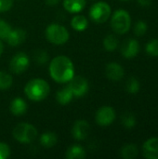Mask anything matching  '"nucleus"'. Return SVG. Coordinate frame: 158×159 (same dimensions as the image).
Instances as JSON below:
<instances>
[{"instance_id": "15", "label": "nucleus", "mask_w": 158, "mask_h": 159, "mask_svg": "<svg viewBox=\"0 0 158 159\" xmlns=\"http://www.w3.org/2000/svg\"><path fill=\"white\" fill-rule=\"evenodd\" d=\"M27 102L21 97L14 98L9 104V111L15 116H21L27 112Z\"/></svg>"}, {"instance_id": "22", "label": "nucleus", "mask_w": 158, "mask_h": 159, "mask_svg": "<svg viewBox=\"0 0 158 159\" xmlns=\"http://www.w3.org/2000/svg\"><path fill=\"white\" fill-rule=\"evenodd\" d=\"M102 45H103V48L105 50L112 52V51H115L118 48L119 42H118V39L115 35L109 34V35L104 37Z\"/></svg>"}, {"instance_id": "27", "label": "nucleus", "mask_w": 158, "mask_h": 159, "mask_svg": "<svg viewBox=\"0 0 158 159\" xmlns=\"http://www.w3.org/2000/svg\"><path fill=\"white\" fill-rule=\"evenodd\" d=\"M12 29L13 28L10 26V24L8 22L0 19V40L6 41L7 39L10 32L12 31Z\"/></svg>"}, {"instance_id": "12", "label": "nucleus", "mask_w": 158, "mask_h": 159, "mask_svg": "<svg viewBox=\"0 0 158 159\" xmlns=\"http://www.w3.org/2000/svg\"><path fill=\"white\" fill-rule=\"evenodd\" d=\"M142 155L145 158L158 159V138L148 139L142 145Z\"/></svg>"}, {"instance_id": "32", "label": "nucleus", "mask_w": 158, "mask_h": 159, "mask_svg": "<svg viewBox=\"0 0 158 159\" xmlns=\"http://www.w3.org/2000/svg\"><path fill=\"white\" fill-rule=\"evenodd\" d=\"M138 3L142 7H149L152 3V0H138Z\"/></svg>"}, {"instance_id": "36", "label": "nucleus", "mask_w": 158, "mask_h": 159, "mask_svg": "<svg viewBox=\"0 0 158 159\" xmlns=\"http://www.w3.org/2000/svg\"><path fill=\"white\" fill-rule=\"evenodd\" d=\"M93 1H94V0H93Z\"/></svg>"}, {"instance_id": "2", "label": "nucleus", "mask_w": 158, "mask_h": 159, "mask_svg": "<svg viewBox=\"0 0 158 159\" xmlns=\"http://www.w3.org/2000/svg\"><path fill=\"white\" fill-rule=\"evenodd\" d=\"M50 92V87L48 83L42 78H33L29 80L24 87L25 96L32 102L44 101Z\"/></svg>"}, {"instance_id": "19", "label": "nucleus", "mask_w": 158, "mask_h": 159, "mask_svg": "<svg viewBox=\"0 0 158 159\" xmlns=\"http://www.w3.org/2000/svg\"><path fill=\"white\" fill-rule=\"evenodd\" d=\"M39 143L41 146H43L44 148H51L57 144L58 136L56 133L51 132V131L44 132L43 134H41L39 138Z\"/></svg>"}, {"instance_id": "1", "label": "nucleus", "mask_w": 158, "mask_h": 159, "mask_svg": "<svg viewBox=\"0 0 158 159\" xmlns=\"http://www.w3.org/2000/svg\"><path fill=\"white\" fill-rule=\"evenodd\" d=\"M49 75L57 83L66 84L74 75V65L70 58L59 55L49 62Z\"/></svg>"}, {"instance_id": "3", "label": "nucleus", "mask_w": 158, "mask_h": 159, "mask_svg": "<svg viewBox=\"0 0 158 159\" xmlns=\"http://www.w3.org/2000/svg\"><path fill=\"white\" fill-rule=\"evenodd\" d=\"M45 36L47 40L56 46H61L68 42L70 34L66 27L60 23H50L45 30Z\"/></svg>"}, {"instance_id": "11", "label": "nucleus", "mask_w": 158, "mask_h": 159, "mask_svg": "<svg viewBox=\"0 0 158 159\" xmlns=\"http://www.w3.org/2000/svg\"><path fill=\"white\" fill-rule=\"evenodd\" d=\"M140 51V44L134 38L127 39L121 47V54L126 59L135 58Z\"/></svg>"}, {"instance_id": "29", "label": "nucleus", "mask_w": 158, "mask_h": 159, "mask_svg": "<svg viewBox=\"0 0 158 159\" xmlns=\"http://www.w3.org/2000/svg\"><path fill=\"white\" fill-rule=\"evenodd\" d=\"M147 29H148L147 23L143 20H139L136 22L134 26V33L137 36H142L145 34Z\"/></svg>"}, {"instance_id": "7", "label": "nucleus", "mask_w": 158, "mask_h": 159, "mask_svg": "<svg viewBox=\"0 0 158 159\" xmlns=\"http://www.w3.org/2000/svg\"><path fill=\"white\" fill-rule=\"evenodd\" d=\"M30 66V58L25 52L16 53L9 61V70L15 75L24 73Z\"/></svg>"}, {"instance_id": "24", "label": "nucleus", "mask_w": 158, "mask_h": 159, "mask_svg": "<svg viewBox=\"0 0 158 159\" xmlns=\"http://www.w3.org/2000/svg\"><path fill=\"white\" fill-rule=\"evenodd\" d=\"M141 89V85L139 80L136 77H129L126 82V90L129 94H136L139 92Z\"/></svg>"}, {"instance_id": "14", "label": "nucleus", "mask_w": 158, "mask_h": 159, "mask_svg": "<svg viewBox=\"0 0 158 159\" xmlns=\"http://www.w3.org/2000/svg\"><path fill=\"white\" fill-rule=\"evenodd\" d=\"M26 31L21 28L12 29L6 42L11 47H17L21 45L26 40Z\"/></svg>"}, {"instance_id": "16", "label": "nucleus", "mask_w": 158, "mask_h": 159, "mask_svg": "<svg viewBox=\"0 0 158 159\" xmlns=\"http://www.w3.org/2000/svg\"><path fill=\"white\" fill-rule=\"evenodd\" d=\"M87 4V0H63L62 5L66 11L69 13L76 14L81 12Z\"/></svg>"}, {"instance_id": "6", "label": "nucleus", "mask_w": 158, "mask_h": 159, "mask_svg": "<svg viewBox=\"0 0 158 159\" xmlns=\"http://www.w3.org/2000/svg\"><path fill=\"white\" fill-rule=\"evenodd\" d=\"M112 9L108 3L104 1H99L94 3L88 11V16L90 20L98 24L104 23L111 17Z\"/></svg>"}, {"instance_id": "20", "label": "nucleus", "mask_w": 158, "mask_h": 159, "mask_svg": "<svg viewBox=\"0 0 158 159\" xmlns=\"http://www.w3.org/2000/svg\"><path fill=\"white\" fill-rule=\"evenodd\" d=\"M71 26L74 31L83 32L88 27V20L83 15H75L71 20Z\"/></svg>"}, {"instance_id": "34", "label": "nucleus", "mask_w": 158, "mask_h": 159, "mask_svg": "<svg viewBox=\"0 0 158 159\" xmlns=\"http://www.w3.org/2000/svg\"><path fill=\"white\" fill-rule=\"evenodd\" d=\"M3 51H4V44H3L2 40H0V57L3 54Z\"/></svg>"}, {"instance_id": "33", "label": "nucleus", "mask_w": 158, "mask_h": 159, "mask_svg": "<svg viewBox=\"0 0 158 159\" xmlns=\"http://www.w3.org/2000/svg\"><path fill=\"white\" fill-rule=\"evenodd\" d=\"M45 1L48 6H56L61 2V0H45Z\"/></svg>"}, {"instance_id": "31", "label": "nucleus", "mask_w": 158, "mask_h": 159, "mask_svg": "<svg viewBox=\"0 0 158 159\" xmlns=\"http://www.w3.org/2000/svg\"><path fill=\"white\" fill-rule=\"evenodd\" d=\"M14 0H0V13L7 12L13 7Z\"/></svg>"}, {"instance_id": "21", "label": "nucleus", "mask_w": 158, "mask_h": 159, "mask_svg": "<svg viewBox=\"0 0 158 159\" xmlns=\"http://www.w3.org/2000/svg\"><path fill=\"white\" fill-rule=\"evenodd\" d=\"M139 154L138 147L134 143H127L120 150V156L124 159H134Z\"/></svg>"}, {"instance_id": "23", "label": "nucleus", "mask_w": 158, "mask_h": 159, "mask_svg": "<svg viewBox=\"0 0 158 159\" xmlns=\"http://www.w3.org/2000/svg\"><path fill=\"white\" fill-rule=\"evenodd\" d=\"M13 84V77L7 72L0 71V90H6L11 88Z\"/></svg>"}, {"instance_id": "26", "label": "nucleus", "mask_w": 158, "mask_h": 159, "mask_svg": "<svg viewBox=\"0 0 158 159\" xmlns=\"http://www.w3.org/2000/svg\"><path fill=\"white\" fill-rule=\"evenodd\" d=\"M121 121H122V125L128 129H133L136 125V117L132 113H125L122 116Z\"/></svg>"}, {"instance_id": "5", "label": "nucleus", "mask_w": 158, "mask_h": 159, "mask_svg": "<svg viewBox=\"0 0 158 159\" xmlns=\"http://www.w3.org/2000/svg\"><path fill=\"white\" fill-rule=\"evenodd\" d=\"M131 26V18L129 13L123 9H117L114 12L111 18V27L113 31L118 34L128 33Z\"/></svg>"}, {"instance_id": "30", "label": "nucleus", "mask_w": 158, "mask_h": 159, "mask_svg": "<svg viewBox=\"0 0 158 159\" xmlns=\"http://www.w3.org/2000/svg\"><path fill=\"white\" fill-rule=\"evenodd\" d=\"M11 150L8 144L4 142H0V159H7L10 157Z\"/></svg>"}, {"instance_id": "4", "label": "nucleus", "mask_w": 158, "mask_h": 159, "mask_svg": "<svg viewBox=\"0 0 158 159\" xmlns=\"http://www.w3.org/2000/svg\"><path fill=\"white\" fill-rule=\"evenodd\" d=\"M38 135L36 128L29 123L23 122L18 124L12 131L13 138L20 143H33Z\"/></svg>"}, {"instance_id": "10", "label": "nucleus", "mask_w": 158, "mask_h": 159, "mask_svg": "<svg viewBox=\"0 0 158 159\" xmlns=\"http://www.w3.org/2000/svg\"><path fill=\"white\" fill-rule=\"evenodd\" d=\"M90 133V125L87 120L78 119L72 127V136L76 141L86 140Z\"/></svg>"}, {"instance_id": "17", "label": "nucleus", "mask_w": 158, "mask_h": 159, "mask_svg": "<svg viewBox=\"0 0 158 159\" xmlns=\"http://www.w3.org/2000/svg\"><path fill=\"white\" fill-rule=\"evenodd\" d=\"M74 94L72 92V90L70 89V88L68 86L59 89L56 93V101L59 104L61 105H67L69 104L73 99H74Z\"/></svg>"}, {"instance_id": "13", "label": "nucleus", "mask_w": 158, "mask_h": 159, "mask_svg": "<svg viewBox=\"0 0 158 159\" xmlns=\"http://www.w3.org/2000/svg\"><path fill=\"white\" fill-rule=\"evenodd\" d=\"M105 75L112 81H119L124 77L125 71L122 65L117 62H110L105 67Z\"/></svg>"}, {"instance_id": "9", "label": "nucleus", "mask_w": 158, "mask_h": 159, "mask_svg": "<svg viewBox=\"0 0 158 159\" xmlns=\"http://www.w3.org/2000/svg\"><path fill=\"white\" fill-rule=\"evenodd\" d=\"M115 116V109L111 106L105 105L97 110L95 114V121L101 127H107L114 123Z\"/></svg>"}, {"instance_id": "18", "label": "nucleus", "mask_w": 158, "mask_h": 159, "mask_svg": "<svg viewBox=\"0 0 158 159\" xmlns=\"http://www.w3.org/2000/svg\"><path fill=\"white\" fill-rule=\"evenodd\" d=\"M86 157V150L83 148V146L78 144H73L69 146L65 152V158L67 159H83Z\"/></svg>"}, {"instance_id": "35", "label": "nucleus", "mask_w": 158, "mask_h": 159, "mask_svg": "<svg viewBox=\"0 0 158 159\" xmlns=\"http://www.w3.org/2000/svg\"><path fill=\"white\" fill-rule=\"evenodd\" d=\"M121 1H129V0H121Z\"/></svg>"}, {"instance_id": "8", "label": "nucleus", "mask_w": 158, "mask_h": 159, "mask_svg": "<svg viewBox=\"0 0 158 159\" xmlns=\"http://www.w3.org/2000/svg\"><path fill=\"white\" fill-rule=\"evenodd\" d=\"M72 90L73 94L76 98L85 96L89 90L88 81L82 75H74V77L68 82L67 85Z\"/></svg>"}, {"instance_id": "25", "label": "nucleus", "mask_w": 158, "mask_h": 159, "mask_svg": "<svg viewBox=\"0 0 158 159\" xmlns=\"http://www.w3.org/2000/svg\"><path fill=\"white\" fill-rule=\"evenodd\" d=\"M34 61L38 65H45L48 62L49 56H48V53L47 51H45L43 49H38L34 52Z\"/></svg>"}, {"instance_id": "28", "label": "nucleus", "mask_w": 158, "mask_h": 159, "mask_svg": "<svg viewBox=\"0 0 158 159\" xmlns=\"http://www.w3.org/2000/svg\"><path fill=\"white\" fill-rule=\"evenodd\" d=\"M145 51L153 57H158V39L155 38L150 40L145 46Z\"/></svg>"}]
</instances>
